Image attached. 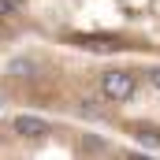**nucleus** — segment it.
I'll use <instances>...</instances> for the list:
<instances>
[{"instance_id": "f257e3e1", "label": "nucleus", "mask_w": 160, "mask_h": 160, "mask_svg": "<svg viewBox=\"0 0 160 160\" xmlns=\"http://www.w3.org/2000/svg\"><path fill=\"white\" fill-rule=\"evenodd\" d=\"M67 104L86 119H108L160 157V63L101 67L67 86Z\"/></svg>"}, {"instance_id": "f03ea898", "label": "nucleus", "mask_w": 160, "mask_h": 160, "mask_svg": "<svg viewBox=\"0 0 160 160\" xmlns=\"http://www.w3.org/2000/svg\"><path fill=\"white\" fill-rule=\"evenodd\" d=\"M116 22H108L101 34L86 41V48L93 52H108L119 45H157L160 48V0H116L112 8Z\"/></svg>"}]
</instances>
